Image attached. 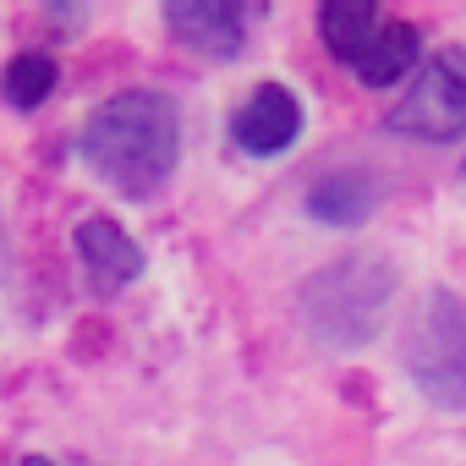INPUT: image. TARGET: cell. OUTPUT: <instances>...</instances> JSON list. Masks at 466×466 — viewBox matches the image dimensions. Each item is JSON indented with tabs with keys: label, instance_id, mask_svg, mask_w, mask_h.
I'll use <instances>...</instances> for the list:
<instances>
[{
	"label": "cell",
	"instance_id": "obj_1",
	"mask_svg": "<svg viewBox=\"0 0 466 466\" xmlns=\"http://www.w3.org/2000/svg\"><path fill=\"white\" fill-rule=\"evenodd\" d=\"M83 159L121 198H154L181 159L176 99H165L154 88H127V94L105 99L83 127Z\"/></svg>",
	"mask_w": 466,
	"mask_h": 466
},
{
	"label": "cell",
	"instance_id": "obj_2",
	"mask_svg": "<svg viewBox=\"0 0 466 466\" xmlns=\"http://www.w3.org/2000/svg\"><path fill=\"white\" fill-rule=\"evenodd\" d=\"M395 297V275L384 258H340L302 286V319L324 346H362Z\"/></svg>",
	"mask_w": 466,
	"mask_h": 466
},
{
	"label": "cell",
	"instance_id": "obj_3",
	"mask_svg": "<svg viewBox=\"0 0 466 466\" xmlns=\"http://www.w3.org/2000/svg\"><path fill=\"white\" fill-rule=\"evenodd\" d=\"M406 368L439 406H466V302L428 291L406 324Z\"/></svg>",
	"mask_w": 466,
	"mask_h": 466
},
{
	"label": "cell",
	"instance_id": "obj_4",
	"mask_svg": "<svg viewBox=\"0 0 466 466\" xmlns=\"http://www.w3.org/2000/svg\"><path fill=\"white\" fill-rule=\"evenodd\" d=\"M390 127L417 143H455L466 137V50H439L411 88L395 99Z\"/></svg>",
	"mask_w": 466,
	"mask_h": 466
},
{
	"label": "cell",
	"instance_id": "obj_5",
	"mask_svg": "<svg viewBox=\"0 0 466 466\" xmlns=\"http://www.w3.org/2000/svg\"><path fill=\"white\" fill-rule=\"evenodd\" d=\"M297 132H302V105L280 83L253 88L242 99V110L230 116V137H237L242 154H280V148L297 143Z\"/></svg>",
	"mask_w": 466,
	"mask_h": 466
},
{
	"label": "cell",
	"instance_id": "obj_6",
	"mask_svg": "<svg viewBox=\"0 0 466 466\" xmlns=\"http://www.w3.org/2000/svg\"><path fill=\"white\" fill-rule=\"evenodd\" d=\"M72 242H77L83 275H88L99 291H121V286H132V280L143 275V248L127 237L110 214H88V219L72 230Z\"/></svg>",
	"mask_w": 466,
	"mask_h": 466
},
{
	"label": "cell",
	"instance_id": "obj_7",
	"mask_svg": "<svg viewBox=\"0 0 466 466\" xmlns=\"http://www.w3.org/2000/svg\"><path fill=\"white\" fill-rule=\"evenodd\" d=\"M165 28L176 34V45H187L192 56H214V61H230L242 56V12L225 6V0H176L165 6Z\"/></svg>",
	"mask_w": 466,
	"mask_h": 466
},
{
	"label": "cell",
	"instance_id": "obj_8",
	"mask_svg": "<svg viewBox=\"0 0 466 466\" xmlns=\"http://www.w3.org/2000/svg\"><path fill=\"white\" fill-rule=\"evenodd\" d=\"M417 50H422V34H417L411 23L384 17V23H379V34L368 39V50L351 61V72H357L368 88H390V83H400V77L417 66Z\"/></svg>",
	"mask_w": 466,
	"mask_h": 466
},
{
	"label": "cell",
	"instance_id": "obj_9",
	"mask_svg": "<svg viewBox=\"0 0 466 466\" xmlns=\"http://www.w3.org/2000/svg\"><path fill=\"white\" fill-rule=\"evenodd\" d=\"M379 23H384V12L368 6V0H329V6L319 12V34H324L329 56H335L340 66H351V61L368 50V39L379 34Z\"/></svg>",
	"mask_w": 466,
	"mask_h": 466
},
{
	"label": "cell",
	"instance_id": "obj_10",
	"mask_svg": "<svg viewBox=\"0 0 466 466\" xmlns=\"http://www.w3.org/2000/svg\"><path fill=\"white\" fill-rule=\"evenodd\" d=\"M308 208H313V219H324V225H357V219H368V208H373V181L368 176H324L313 192H308Z\"/></svg>",
	"mask_w": 466,
	"mask_h": 466
},
{
	"label": "cell",
	"instance_id": "obj_11",
	"mask_svg": "<svg viewBox=\"0 0 466 466\" xmlns=\"http://www.w3.org/2000/svg\"><path fill=\"white\" fill-rule=\"evenodd\" d=\"M56 94V61L50 56H17L12 66H6V99L17 105V110H39L45 99Z\"/></svg>",
	"mask_w": 466,
	"mask_h": 466
},
{
	"label": "cell",
	"instance_id": "obj_12",
	"mask_svg": "<svg viewBox=\"0 0 466 466\" xmlns=\"http://www.w3.org/2000/svg\"><path fill=\"white\" fill-rule=\"evenodd\" d=\"M23 466H56V461H45V455H28V461H23Z\"/></svg>",
	"mask_w": 466,
	"mask_h": 466
}]
</instances>
